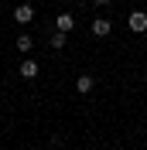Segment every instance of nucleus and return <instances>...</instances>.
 Returning a JSON list of instances; mask_svg holds the SVG:
<instances>
[{"label":"nucleus","instance_id":"1","mask_svg":"<svg viewBox=\"0 0 147 150\" xmlns=\"http://www.w3.org/2000/svg\"><path fill=\"white\" fill-rule=\"evenodd\" d=\"M14 21H17V24H31V21H34V4H28V0L17 4V7H14Z\"/></svg>","mask_w":147,"mask_h":150},{"label":"nucleus","instance_id":"2","mask_svg":"<svg viewBox=\"0 0 147 150\" xmlns=\"http://www.w3.org/2000/svg\"><path fill=\"white\" fill-rule=\"evenodd\" d=\"M127 24H130L133 34H144V31H147V14H144V10H133V14L127 17Z\"/></svg>","mask_w":147,"mask_h":150},{"label":"nucleus","instance_id":"3","mask_svg":"<svg viewBox=\"0 0 147 150\" xmlns=\"http://www.w3.org/2000/svg\"><path fill=\"white\" fill-rule=\"evenodd\" d=\"M55 31H65V34H72V31H75V17L69 14V10L55 17Z\"/></svg>","mask_w":147,"mask_h":150},{"label":"nucleus","instance_id":"4","mask_svg":"<svg viewBox=\"0 0 147 150\" xmlns=\"http://www.w3.org/2000/svg\"><path fill=\"white\" fill-rule=\"evenodd\" d=\"M92 89H96V82H92V75H79V79H75V92H79V96H89L92 92Z\"/></svg>","mask_w":147,"mask_h":150},{"label":"nucleus","instance_id":"5","mask_svg":"<svg viewBox=\"0 0 147 150\" xmlns=\"http://www.w3.org/2000/svg\"><path fill=\"white\" fill-rule=\"evenodd\" d=\"M110 31H113V24L106 17H96V21H92V34H96V38H106Z\"/></svg>","mask_w":147,"mask_h":150},{"label":"nucleus","instance_id":"6","mask_svg":"<svg viewBox=\"0 0 147 150\" xmlns=\"http://www.w3.org/2000/svg\"><path fill=\"white\" fill-rule=\"evenodd\" d=\"M38 72H41V65H38V62H21V75H24V79H38Z\"/></svg>","mask_w":147,"mask_h":150},{"label":"nucleus","instance_id":"7","mask_svg":"<svg viewBox=\"0 0 147 150\" xmlns=\"http://www.w3.org/2000/svg\"><path fill=\"white\" fill-rule=\"evenodd\" d=\"M65 38H69V34H65V31H55V34H51V41H48V45L55 48V51H62V48H65Z\"/></svg>","mask_w":147,"mask_h":150},{"label":"nucleus","instance_id":"8","mask_svg":"<svg viewBox=\"0 0 147 150\" xmlns=\"http://www.w3.org/2000/svg\"><path fill=\"white\" fill-rule=\"evenodd\" d=\"M31 45H34L31 34H17V51H31Z\"/></svg>","mask_w":147,"mask_h":150},{"label":"nucleus","instance_id":"9","mask_svg":"<svg viewBox=\"0 0 147 150\" xmlns=\"http://www.w3.org/2000/svg\"><path fill=\"white\" fill-rule=\"evenodd\" d=\"M92 4H96V7H110V0H92Z\"/></svg>","mask_w":147,"mask_h":150},{"label":"nucleus","instance_id":"10","mask_svg":"<svg viewBox=\"0 0 147 150\" xmlns=\"http://www.w3.org/2000/svg\"><path fill=\"white\" fill-rule=\"evenodd\" d=\"M51 150H55V147H51Z\"/></svg>","mask_w":147,"mask_h":150},{"label":"nucleus","instance_id":"11","mask_svg":"<svg viewBox=\"0 0 147 150\" xmlns=\"http://www.w3.org/2000/svg\"><path fill=\"white\" fill-rule=\"evenodd\" d=\"M0 150H4V147H0Z\"/></svg>","mask_w":147,"mask_h":150}]
</instances>
